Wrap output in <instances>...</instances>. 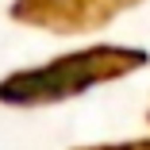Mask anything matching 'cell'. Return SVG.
Here are the masks:
<instances>
[{
    "label": "cell",
    "mask_w": 150,
    "mask_h": 150,
    "mask_svg": "<svg viewBox=\"0 0 150 150\" xmlns=\"http://www.w3.org/2000/svg\"><path fill=\"white\" fill-rule=\"evenodd\" d=\"M96 150H150V142H123V146H96Z\"/></svg>",
    "instance_id": "3957f363"
},
{
    "label": "cell",
    "mask_w": 150,
    "mask_h": 150,
    "mask_svg": "<svg viewBox=\"0 0 150 150\" xmlns=\"http://www.w3.org/2000/svg\"><path fill=\"white\" fill-rule=\"evenodd\" d=\"M131 4H139V0H19L16 16L27 23L54 27V31H81V27H96L112 19L115 12Z\"/></svg>",
    "instance_id": "7a4b0ae2"
},
{
    "label": "cell",
    "mask_w": 150,
    "mask_h": 150,
    "mask_svg": "<svg viewBox=\"0 0 150 150\" xmlns=\"http://www.w3.org/2000/svg\"><path fill=\"white\" fill-rule=\"evenodd\" d=\"M146 66V50H131V46H93L69 58L31 69V73H16L0 85V100L8 104H50V100H66L77 96L85 88H93L100 81L123 77L131 69Z\"/></svg>",
    "instance_id": "6da1fadb"
}]
</instances>
